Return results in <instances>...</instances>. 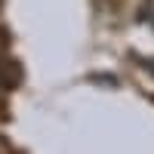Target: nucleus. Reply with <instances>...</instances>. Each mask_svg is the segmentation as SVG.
<instances>
[{"instance_id": "f03ea898", "label": "nucleus", "mask_w": 154, "mask_h": 154, "mask_svg": "<svg viewBox=\"0 0 154 154\" xmlns=\"http://www.w3.org/2000/svg\"><path fill=\"white\" fill-rule=\"evenodd\" d=\"M0 86H3V65H0Z\"/></svg>"}, {"instance_id": "f257e3e1", "label": "nucleus", "mask_w": 154, "mask_h": 154, "mask_svg": "<svg viewBox=\"0 0 154 154\" xmlns=\"http://www.w3.org/2000/svg\"><path fill=\"white\" fill-rule=\"evenodd\" d=\"M6 151H9V142H6L3 136H0V154H6Z\"/></svg>"}]
</instances>
